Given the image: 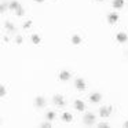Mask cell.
I'll use <instances>...</instances> for the list:
<instances>
[{
	"label": "cell",
	"instance_id": "603a6c76",
	"mask_svg": "<svg viewBox=\"0 0 128 128\" xmlns=\"http://www.w3.org/2000/svg\"><path fill=\"white\" fill-rule=\"evenodd\" d=\"M15 42H17V44H21V43H22V37H21V36H17Z\"/></svg>",
	"mask_w": 128,
	"mask_h": 128
},
{
	"label": "cell",
	"instance_id": "30bf717a",
	"mask_svg": "<svg viewBox=\"0 0 128 128\" xmlns=\"http://www.w3.org/2000/svg\"><path fill=\"white\" fill-rule=\"evenodd\" d=\"M127 33H122V32H120V33H117V42L120 43H125L127 42Z\"/></svg>",
	"mask_w": 128,
	"mask_h": 128
},
{
	"label": "cell",
	"instance_id": "7402d4cb",
	"mask_svg": "<svg viewBox=\"0 0 128 128\" xmlns=\"http://www.w3.org/2000/svg\"><path fill=\"white\" fill-rule=\"evenodd\" d=\"M40 127H42V128H50V127H51V124H50V122H43V124L40 125Z\"/></svg>",
	"mask_w": 128,
	"mask_h": 128
},
{
	"label": "cell",
	"instance_id": "44dd1931",
	"mask_svg": "<svg viewBox=\"0 0 128 128\" xmlns=\"http://www.w3.org/2000/svg\"><path fill=\"white\" fill-rule=\"evenodd\" d=\"M98 127H99V128H108L109 124H108V122H100V124H98Z\"/></svg>",
	"mask_w": 128,
	"mask_h": 128
},
{
	"label": "cell",
	"instance_id": "5b68a950",
	"mask_svg": "<svg viewBox=\"0 0 128 128\" xmlns=\"http://www.w3.org/2000/svg\"><path fill=\"white\" fill-rule=\"evenodd\" d=\"M117 21H118V15L116 14V12H113V14H109V17H108V22L109 24H116Z\"/></svg>",
	"mask_w": 128,
	"mask_h": 128
},
{
	"label": "cell",
	"instance_id": "9a60e30c",
	"mask_svg": "<svg viewBox=\"0 0 128 128\" xmlns=\"http://www.w3.org/2000/svg\"><path fill=\"white\" fill-rule=\"evenodd\" d=\"M80 42H81V39H80V36H77V34H74V36L72 37V43H73V44H80Z\"/></svg>",
	"mask_w": 128,
	"mask_h": 128
},
{
	"label": "cell",
	"instance_id": "4fadbf2b",
	"mask_svg": "<svg viewBox=\"0 0 128 128\" xmlns=\"http://www.w3.org/2000/svg\"><path fill=\"white\" fill-rule=\"evenodd\" d=\"M18 7H20V4H18L17 2H11V3L8 4V8H10V10H14V11L18 8Z\"/></svg>",
	"mask_w": 128,
	"mask_h": 128
},
{
	"label": "cell",
	"instance_id": "ffe728a7",
	"mask_svg": "<svg viewBox=\"0 0 128 128\" xmlns=\"http://www.w3.org/2000/svg\"><path fill=\"white\" fill-rule=\"evenodd\" d=\"M30 26H32V21H28V22L24 24V29H28V28H30Z\"/></svg>",
	"mask_w": 128,
	"mask_h": 128
},
{
	"label": "cell",
	"instance_id": "52a82bcc",
	"mask_svg": "<svg viewBox=\"0 0 128 128\" xmlns=\"http://www.w3.org/2000/svg\"><path fill=\"white\" fill-rule=\"evenodd\" d=\"M59 78H61L62 81L69 80V78H70V73H69V72H66V70H62V72L59 73Z\"/></svg>",
	"mask_w": 128,
	"mask_h": 128
},
{
	"label": "cell",
	"instance_id": "d6986e66",
	"mask_svg": "<svg viewBox=\"0 0 128 128\" xmlns=\"http://www.w3.org/2000/svg\"><path fill=\"white\" fill-rule=\"evenodd\" d=\"M6 95V88L3 86H0V96H4Z\"/></svg>",
	"mask_w": 128,
	"mask_h": 128
},
{
	"label": "cell",
	"instance_id": "4316f807",
	"mask_svg": "<svg viewBox=\"0 0 128 128\" xmlns=\"http://www.w3.org/2000/svg\"><path fill=\"white\" fill-rule=\"evenodd\" d=\"M96 2H103V0H96Z\"/></svg>",
	"mask_w": 128,
	"mask_h": 128
},
{
	"label": "cell",
	"instance_id": "484cf974",
	"mask_svg": "<svg viewBox=\"0 0 128 128\" xmlns=\"http://www.w3.org/2000/svg\"><path fill=\"white\" fill-rule=\"evenodd\" d=\"M34 2H37V3H42L43 0H34Z\"/></svg>",
	"mask_w": 128,
	"mask_h": 128
},
{
	"label": "cell",
	"instance_id": "3957f363",
	"mask_svg": "<svg viewBox=\"0 0 128 128\" xmlns=\"http://www.w3.org/2000/svg\"><path fill=\"white\" fill-rule=\"evenodd\" d=\"M110 110H112V108L110 106H103V108H100L99 109V114H100V117H108L109 114H110Z\"/></svg>",
	"mask_w": 128,
	"mask_h": 128
},
{
	"label": "cell",
	"instance_id": "6da1fadb",
	"mask_svg": "<svg viewBox=\"0 0 128 128\" xmlns=\"http://www.w3.org/2000/svg\"><path fill=\"white\" fill-rule=\"evenodd\" d=\"M83 121H84V124H86V125H92V124H94V121H95V116H94V114H91V113H87L86 116H84Z\"/></svg>",
	"mask_w": 128,
	"mask_h": 128
},
{
	"label": "cell",
	"instance_id": "9c48e42d",
	"mask_svg": "<svg viewBox=\"0 0 128 128\" xmlns=\"http://www.w3.org/2000/svg\"><path fill=\"white\" fill-rule=\"evenodd\" d=\"M74 108L77 109V110H80V112H83L84 109H86V105H84V102H81L80 99H77L74 102Z\"/></svg>",
	"mask_w": 128,
	"mask_h": 128
},
{
	"label": "cell",
	"instance_id": "8fae6325",
	"mask_svg": "<svg viewBox=\"0 0 128 128\" xmlns=\"http://www.w3.org/2000/svg\"><path fill=\"white\" fill-rule=\"evenodd\" d=\"M124 6V0H113V7L114 8H121Z\"/></svg>",
	"mask_w": 128,
	"mask_h": 128
},
{
	"label": "cell",
	"instance_id": "cb8c5ba5",
	"mask_svg": "<svg viewBox=\"0 0 128 128\" xmlns=\"http://www.w3.org/2000/svg\"><path fill=\"white\" fill-rule=\"evenodd\" d=\"M6 8H7L6 4H2V7H0V12H4V11H6Z\"/></svg>",
	"mask_w": 128,
	"mask_h": 128
},
{
	"label": "cell",
	"instance_id": "ac0fdd59",
	"mask_svg": "<svg viewBox=\"0 0 128 128\" xmlns=\"http://www.w3.org/2000/svg\"><path fill=\"white\" fill-rule=\"evenodd\" d=\"M6 28L8 29V30H15V28H14V25H12L11 22H6Z\"/></svg>",
	"mask_w": 128,
	"mask_h": 128
},
{
	"label": "cell",
	"instance_id": "7a4b0ae2",
	"mask_svg": "<svg viewBox=\"0 0 128 128\" xmlns=\"http://www.w3.org/2000/svg\"><path fill=\"white\" fill-rule=\"evenodd\" d=\"M74 86L78 91H84V90H86V81H84V78H77Z\"/></svg>",
	"mask_w": 128,
	"mask_h": 128
},
{
	"label": "cell",
	"instance_id": "8992f818",
	"mask_svg": "<svg viewBox=\"0 0 128 128\" xmlns=\"http://www.w3.org/2000/svg\"><path fill=\"white\" fill-rule=\"evenodd\" d=\"M34 105L37 106V108H43V106L46 105V99L43 96H39V98H36L34 99Z\"/></svg>",
	"mask_w": 128,
	"mask_h": 128
},
{
	"label": "cell",
	"instance_id": "e0dca14e",
	"mask_svg": "<svg viewBox=\"0 0 128 128\" xmlns=\"http://www.w3.org/2000/svg\"><path fill=\"white\" fill-rule=\"evenodd\" d=\"M32 42H33L34 44H40V37L37 36V34H33V36H32Z\"/></svg>",
	"mask_w": 128,
	"mask_h": 128
},
{
	"label": "cell",
	"instance_id": "2e32d148",
	"mask_svg": "<svg viewBox=\"0 0 128 128\" xmlns=\"http://www.w3.org/2000/svg\"><path fill=\"white\" fill-rule=\"evenodd\" d=\"M15 14H17L18 15V17H21V15H24V14H25V11H24V8H22V7H18V8L17 10H15Z\"/></svg>",
	"mask_w": 128,
	"mask_h": 128
},
{
	"label": "cell",
	"instance_id": "ba28073f",
	"mask_svg": "<svg viewBox=\"0 0 128 128\" xmlns=\"http://www.w3.org/2000/svg\"><path fill=\"white\" fill-rule=\"evenodd\" d=\"M102 99V96H100V94H98V92H95V94H91V96H90V100L94 103L99 102V100Z\"/></svg>",
	"mask_w": 128,
	"mask_h": 128
},
{
	"label": "cell",
	"instance_id": "5bb4252c",
	"mask_svg": "<svg viewBox=\"0 0 128 128\" xmlns=\"http://www.w3.org/2000/svg\"><path fill=\"white\" fill-rule=\"evenodd\" d=\"M46 117H47L48 121H52V120L55 118V113H54V112H48V113L46 114Z\"/></svg>",
	"mask_w": 128,
	"mask_h": 128
},
{
	"label": "cell",
	"instance_id": "7c38bea8",
	"mask_svg": "<svg viewBox=\"0 0 128 128\" xmlns=\"http://www.w3.org/2000/svg\"><path fill=\"white\" fill-rule=\"evenodd\" d=\"M72 118H73V117H72V114H70V113H64V114H62V121L70 122V121H72Z\"/></svg>",
	"mask_w": 128,
	"mask_h": 128
},
{
	"label": "cell",
	"instance_id": "277c9868",
	"mask_svg": "<svg viewBox=\"0 0 128 128\" xmlns=\"http://www.w3.org/2000/svg\"><path fill=\"white\" fill-rule=\"evenodd\" d=\"M52 100H54V103L58 105V106H65V100H64V98H62L61 95H55V96L52 98Z\"/></svg>",
	"mask_w": 128,
	"mask_h": 128
},
{
	"label": "cell",
	"instance_id": "d4e9b609",
	"mask_svg": "<svg viewBox=\"0 0 128 128\" xmlns=\"http://www.w3.org/2000/svg\"><path fill=\"white\" fill-rule=\"evenodd\" d=\"M124 127H125V128H128V121H125V122H124Z\"/></svg>",
	"mask_w": 128,
	"mask_h": 128
}]
</instances>
